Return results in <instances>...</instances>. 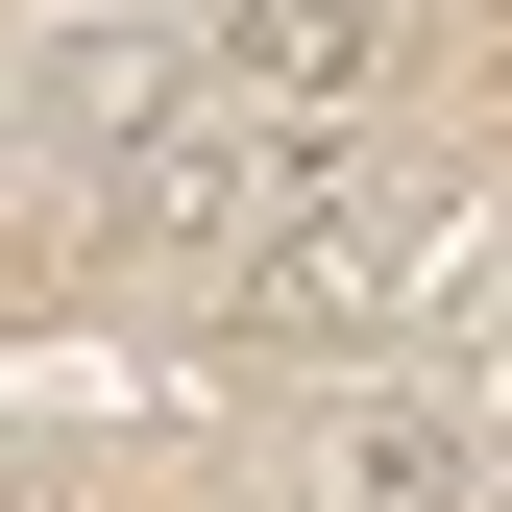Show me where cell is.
<instances>
[{
  "label": "cell",
  "instance_id": "3957f363",
  "mask_svg": "<svg viewBox=\"0 0 512 512\" xmlns=\"http://www.w3.org/2000/svg\"><path fill=\"white\" fill-rule=\"evenodd\" d=\"M488 464H464V415L439 391H342L317 415V512H464Z\"/></svg>",
  "mask_w": 512,
  "mask_h": 512
},
{
  "label": "cell",
  "instance_id": "7a4b0ae2",
  "mask_svg": "<svg viewBox=\"0 0 512 512\" xmlns=\"http://www.w3.org/2000/svg\"><path fill=\"white\" fill-rule=\"evenodd\" d=\"M391 25H415V0H220V49H196V74H220L244 122H342L366 74H391Z\"/></svg>",
  "mask_w": 512,
  "mask_h": 512
},
{
  "label": "cell",
  "instance_id": "6da1fadb",
  "mask_svg": "<svg viewBox=\"0 0 512 512\" xmlns=\"http://www.w3.org/2000/svg\"><path fill=\"white\" fill-rule=\"evenodd\" d=\"M171 98H196V25H49V49H25V147L74 171V196H98L122 147H147Z\"/></svg>",
  "mask_w": 512,
  "mask_h": 512
}]
</instances>
